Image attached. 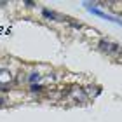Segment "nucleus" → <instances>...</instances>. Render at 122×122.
Listing matches in <instances>:
<instances>
[{"label": "nucleus", "mask_w": 122, "mask_h": 122, "mask_svg": "<svg viewBox=\"0 0 122 122\" xmlns=\"http://www.w3.org/2000/svg\"><path fill=\"white\" fill-rule=\"evenodd\" d=\"M37 82H40V75H38L37 71H31L30 77H28V84L31 86V84H37Z\"/></svg>", "instance_id": "nucleus-6"}, {"label": "nucleus", "mask_w": 122, "mask_h": 122, "mask_svg": "<svg viewBox=\"0 0 122 122\" xmlns=\"http://www.w3.org/2000/svg\"><path fill=\"white\" fill-rule=\"evenodd\" d=\"M71 98H73L75 99V101H79V103H84L86 101V99H87V94H86V91L84 89H82V87H73V89H71Z\"/></svg>", "instance_id": "nucleus-4"}, {"label": "nucleus", "mask_w": 122, "mask_h": 122, "mask_svg": "<svg viewBox=\"0 0 122 122\" xmlns=\"http://www.w3.org/2000/svg\"><path fill=\"white\" fill-rule=\"evenodd\" d=\"M99 51L101 52H105V54H112V56H115V54H119L120 52V46L119 44H115V42H112V40H99Z\"/></svg>", "instance_id": "nucleus-2"}, {"label": "nucleus", "mask_w": 122, "mask_h": 122, "mask_svg": "<svg viewBox=\"0 0 122 122\" xmlns=\"http://www.w3.org/2000/svg\"><path fill=\"white\" fill-rule=\"evenodd\" d=\"M30 89H31L33 92H42L44 87H42V84H31V86H30Z\"/></svg>", "instance_id": "nucleus-7"}, {"label": "nucleus", "mask_w": 122, "mask_h": 122, "mask_svg": "<svg viewBox=\"0 0 122 122\" xmlns=\"http://www.w3.org/2000/svg\"><path fill=\"white\" fill-rule=\"evenodd\" d=\"M10 82H12V75H10L5 68H0V89L7 91L10 87Z\"/></svg>", "instance_id": "nucleus-3"}, {"label": "nucleus", "mask_w": 122, "mask_h": 122, "mask_svg": "<svg viewBox=\"0 0 122 122\" xmlns=\"http://www.w3.org/2000/svg\"><path fill=\"white\" fill-rule=\"evenodd\" d=\"M71 28H75V30H80V28H82V25H80V23H71Z\"/></svg>", "instance_id": "nucleus-8"}, {"label": "nucleus", "mask_w": 122, "mask_h": 122, "mask_svg": "<svg viewBox=\"0 0 122 122\" xmlns=\"http://www.w3.org/2000/svg\"><path fill=\"white\" fill-rule=\"evenodd\" d=\"M84 7H86L87 10H89L91 14H94V16H98V18H101V19H107V21H112V23H117V25H120V26H122V19H120V18H115V16L105 14L103 10H99V9L96 7V4L86 2V4H84Z\"/></svg>", "instance_id": "nucleus-1"}, {"label": "nucleus", "mask_w": 122, "mask_h": 122, "mask_svg": "<svg viewBox=\"0 0 122 122\" xmlns=\"http://www.w3.org/2000/svg\"><path fill=\"white\" fill-rule=\"evenodd\" d=\"M42 16L47 19H52V21H66L65 16H61L56 10H51V9H42Z\"/></svg>", "instance_id": "nucleus-5"}, {"label": "nucleus", "mask_w": 122, "mask_h": 122, "mask_svg": "<svg viewBox=\"0 0 122 122\" xmlns=\"http://www.w3.org/2000/svg\"><path fill=\"white\" fill-rule=\"evenodd\" d=\"M5 103H7V101H5V98H2V96H0V108H2V107H5Z\"/></svg>", "instance_id": "nucleus-9"}]
</instances>
